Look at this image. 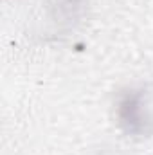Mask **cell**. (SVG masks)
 Wrapping results in <instances>:
<instances>
[{"label": "cell", "mask_w": 153, "mask_h": 155, "mask_svg": "<svg viewBox=\"0 0 153 155\" xmlns=\"http://www.w3.org/2000/svg\"><path fill=\"white\" fill-rule=\"evenodd\" d=\"M142 107V96L141 94H132L126 96L121 103V119L128 126L130 132H142L146 124V116L141 114Z\"/></svg>", "instance_id": "cell-1"}]
</instances>
